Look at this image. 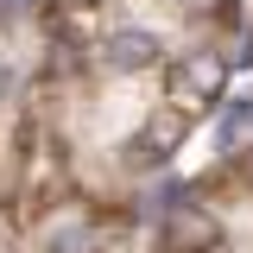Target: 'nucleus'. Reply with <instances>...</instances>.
<instances>
[{
    "label": "nucleus",
    "instance_id": "nucleus-1",
    "mask_svg": "<svg viewBox=\"0 0 253 253\" xmlns=\"http://www.w3.org/2000/svg\"><path fill=\"white\" fill-rule=\"evenodd\" d=\"M152 51H158V38H152V32H139V26H126V32H114V38H108V57L121 63V70L152 63Z\"/></svg>",
    "mask_w": 253,
    "mask_h": 253
},
{
    "label": "nucleus",
    "instance_id": "nucleus-2",
    "mask_svg": "<svg viewBox=\"0 0 253 253\" xmlns=\"http://www.w3.org/2000/svg\"><path fill=\"white\" fill-rule=\"evenodd\" d=\"M177 76H184L190 89H221V63H215V51H203V57H190L184 70H177Z\"/></svg>",
    "mask_w": 253,
    "mask_h": 253
}]
</instances>
